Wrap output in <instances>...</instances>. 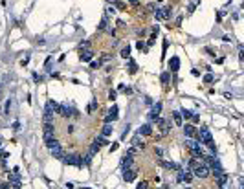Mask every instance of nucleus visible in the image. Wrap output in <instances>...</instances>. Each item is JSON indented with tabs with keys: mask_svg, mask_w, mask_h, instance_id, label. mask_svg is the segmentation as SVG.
<instances>
[{
	"mask_svg": "<svg viewBox=\"0 0 244 189\" xmlns=\"http://www.w3.org/2000/svg\"><path fill=\"white\" fill-rule=\"evenodd\" d=\"M79 50H81V52H83V50H85V52L90 50V42H88V40H83V42L79 44Z\"/></svg>",
	"mask_w": 244,
	"mask_h": 189,
	"instance_id": "32",
	"label": "nucleus"
},
{
	"mask_svg": "<svg viewBox=\"0 0 244 189\" xmlns=\"http://www.w3.org/2000/svg\"><path fill=\"white\" fill-rule=\"evenodd\" d=\"M123 180L125 182H134L136 180V169H125L123 171Z\"/></svg>",
	"mask_w": 244,
	"mask_h": 189,
	"instance_id": "10",
	"label": "nucleus"
},
{
	"mask_svg": "<svg viewBox=\"0 0 244 189\" xmlns=\"http://www.w3.org/2000/svg\"><path fill=\"white\" fill-rule=\"evenodd\" d=\"M92 57H94V52H92V50H86L85 53H81L79 59H81L83 62H88V61H92Z\"/></svg>",
	"mask_w": 244,
	"mask_h": 189,
	"instance_id": "21",
	"label": "nucleus"
},
{
	"mask_svg": "<svg viewBox=\"0 0 244 189\" xmlns=\"http://www.w3.org/2000/svg\"><path fill=\"white\" fill-rule=\"evenodd\" d=\"M4 108H6V112H8V114H9V110H11V99H8V101H6Z\"/></svg>",
	"mask_w": 244,
	"mask_h": 189,
	"instance_id": "38",
	"label": "nucleus"
},
{
	"mask_svg": "<svg viewBox=\"0 0 244 189\" xmlns=\"http://www.w3.org/2000/svg\"><path fill=\"white\" fill-rule=\"evenodd\" d=\"M97 152H99V145H97V143L94 142L92 145H90V154L94 156V154H97Z\"/></svg>",
	"mask_w": 244,
	"mask_h": 189,
	"instance_id": "28",
	"label": "nucleus"
},
{
	"mask_svg": "<svg viewBox=\"0 0 244 189\" xmlns=\"http://www.w3.org/2000/svg\"><path fill=\"white\" fill-rule=\"evenodd\" d=\"M129 72H130V74H136V72H138V64H136L134 61L129 62Z\"/></svg>",
	"mask_w": 244,
	"mask_h": 189,
	"instance_id": "30",
	"label": "nucleus"
},
{
	"mask_svg": "<svg viewBox=\"0 0 244 189\" xmlns=\"http://www.w3.org/2000/svg\"><path fill=\"white\" fill-rule=\"evenodd\" d=\"M129 2L134 6V8H138V6H139V0H129Z\"/></svg>",
	"mask_w": 244,
	"mask_h": 189,
	"instance_id": "43",
	"label": "nucleus"
},
{
	"mask_svg": "<svg viewBox=\"0 0 244 189\" xmlns=\"http://www.w3.org/2000/svg\"><path fill=\"white\" fill-rule=\"evenodd\" d=\"M8 187H9L8 182H2V184H0V189H8Z\"/></svg>",
	"mask_w": 244,
	"mask_h": 189,
	"instance_id": "44",
	"label": "nucleus"
},
{
	"mask_svg": "<svg viewBox=\"0 0 244 189\" xmlns=\"http://www.w3.org/2000/svg\"><path fill=\"white\" fill-rule=\"evenodd\" d=\"M185 189H191V187H185Z\"/></svg>",
	"mask_w": 244,
	"mask_h": 189,
	"instance_id": "47",
	"label": "nucleus"
},
{
	"mask_svg": "<svg viewBox=\"0 0 244 189\" xmlns=\"http://www.w3.org/2000/svg\"><path fill=\"white\" fill-rule=\"evenodd\" d=\"M154 15H156V20H165L171 17V9L169 8H156Z\"/></svg>",
	"mask_w": 244,
	"mask_h": 189,
	"instance_id": "6",
	"label": "nucleus"
},
{
	"mask_svg": "<svg viewBox=\"0 0 244 189\" xmlns=\"http://www.w3.org/2000/svg\"><path fill=\"white\" fill-rule=\"evenodd\" d=\"M13 129H15V130H20V123L15 121V123H13Z\"/></svg>",
	"mask_w": 244,
	"mask_h": 189,
	"instance_id": "45",
	"label": "nucleus"
},
{
	"mask_svg": "<svg viewBox=\"0 0 244 189\" xmlns=\"http://www.w3.org/2000/svg\"><path fill=\"white\" fill-rule=\"evenodd\" d=\"M97 28H99V30H105V28H107V17L101 18V22H99V26H97Z\"/></svg>",
	"mask_w": 244,
	"mask_h": 189,
	"instance_id": "36",
	"label": "nucleus"
},
{
	"mask_svg": "<svg viewBox=\"0 0 244 189\" xmlns=\"http://www.w3.org/2000/svg\"><path fill=\"white\" fill-rule=\"evenodd\" d=\"M95 143L101 147V145H107L108 139H107V136H97V138H95Z\"/></svg>",
	"mask_w": 244,
	"mask_h": 189,
	"instance_id": "26",
	"label": "nucleus"
},
{
	"mask_svg": "<svg viewBox=\"0 0 244 189\" xmlns=\"http://www.w3.org/2000/svg\"><path fill=\"white\" fill-rule=\"evenodd\" d=\"M180 116H182V120H189V118H193V112L187 108H182L180 110Z\"/></svg>",
	"mask_w": 244,
	"mask_h": 189,
	"instance_id": "24",
	"label": "nucleus"
},
{
	"mask_svg": "<svg viewBox=\"0 0 244 189\" xmlns=\"http://www.w3.org/2000/svg\"><path fill=\"white\" fill-rule=\"evenodd\" d=\"M112 130H114V125H110V123L103 125V129H101V136H110V134H112Z\"/></svg>",
	"mask_w": 244,
	"mask_h": 189,
	"instance_id": "20",
	"label": "nucleus"
},
{
	"mask_svg": "<svg viewBox=\"0 0 244 189\" xmlns=\"http://www.w3.org/2000/svg\"><path fill=\"white\" fill-rule=\"evenodd\" d=\"M132 165H134V156H129V154H127V156L121 160V167H123V171H125V169H130Z\"/></svg>",
	"mask_w": 244,
	"mask_h": 189,
	"instance_id": "14",
	"label": "nucleus"
},
{
	"mask_svg": "<svg viewBox=\"0 0 244 189\" xmlns=\"http://www.w3.org/2000/svg\"><path fill=\"white\" fill-rule=\"evenodd\" d=\"M154 154H156L158 158H162V156H163V149H162V147H156V149H154Z\"/></svg>",
	"mask_w": 244,
	"mask_h": 189,
	"instance_id": "35",
	"label": "nucleus"
},
{
	"mask_svg": "<svg viewBox=\"0 0 244 189\" xmlns=\"http://www.w3.org/2000/svg\"><path fill=\"white\" fill-rule=\"evenodd\" d=\"M173 121H174V125H178V127H182V125H184V120H182V116H180L178 110L173 112Z\"/></svg>",
	"mask_w": 244,
	"mask_h": 189,
	"instance_id": "19",
	"label": "nucleus"
},
{
	"mask_svg": "<svg viewBox=\"0 0 244 189\" xmlns=\"http://www.w3.org/2000/svg\"><path fill=\"white\" fill-rule=\"evenodd\" d=\"M121 57H125V59L130 57V46H125L123 50H121Z\"/></svg>",
	"mask_w": 244,
	"mask_h": 189,
	"instance_id": "29",
	"label": "nucleus"
},
{
	"mask_svg": "<svg viewBox=\"0 0 244 189\" xmlns=\"http://www.w3.org/2000/svg\"><path fill=\"white\" fill-rule=\"evenodd\" d=\"M62 162L66 165H74V167H83V156L79 152H72V154H64Z\"/></svg>",
	"mask_w": 244,
	"mask_h": 189,
	"instance_id": "2",
	"label": "nucleus"
},
{
	"mask_svg": "<svg viewBox=\"0 0 244 189\" xmlns=\"http://www.w3.org/2000/svg\"><path fill=\"white\" fill-rule=\"evenodd\" d=\"M158 127L162 129V134H169V130H171V125H169V121L167 120H163V118H158Z\"/></svg>",
	"mask_w": 244,
	"mask_h": 189,
	"instance_id": "8",
	"label": "nucleus"
},
{
	"mask_svg": "<svg viewBox=\"0 0 244 189\" xmlns=\"http://www.w3.org/2000/svg\"><path fill=\"white\" fill-rule=\"evenodd\" d=\"M114 120H117V107L112 105V108H108V116L105 118V123H112Z\"/></svg>",
	"mask_w": 244,
	"mask_h": 189,
	"instance_id": "9",
	"label": "nucleus"
},
{
	"mask_svg": "<svg viewBox=\"0 0 244 189\" xmlns=\"http://www.w3.org/2000/svg\"><path fill=\"white\" fill-rule=\"evenodd\" d=\"M136 46H138V50H141L143 53H147V46H145L141 40H138V44H136Z\"/></svg>",
	"mask_w": 244,
	"mask_h": 189,
	"instance_id": "34",
	"label": "nucleus"
},
{
	"mask_svg": "<svg viewBox=\"0 0 244 189\" xmlns=\"http://www.w3.org/2000/svg\"><path fill=\"white\" fill-rule=\"evenodd\" d=\"M57 114H61L62 118H70L74 114V108L68 107V105H59V107H57Z\"/></svg>",
	"mask_w": 244,
	"mask_h": 189,
	"instance_id": "7",
	"label": "nucleus"
},
{
	"mask_svg": "<svg viewBox=\"0 0 244 189\" xmlns=\"http://www.w3.org/2000/svg\"><path fill=\"white\" fill-rule=\"evenodd\" d=\"M130 142H132V143H134L136 147H139V149H143V147H145V143L141 142V139H139V134H136L134 138H132V139H130Z\"/></svg>",
	"mask_w": 244,
	"mask_h": 189,
	"instance_id": "23",
	"label": "nucleus"
},
{
	"mask_svg": "<svg viewBox=\"0 0 244 189\" xmlns=\"http://www.w3.org/2000/svg\"><path fill=\"white\" fill-rule=\"evenodd\" d=\"M198 138H200L198 142L206 143V145H211V143H213V136H211V132H209V129H207V127H202V129H200Z\"/></svg>",
	"mask_w": 244,
	"mask_h": 189,
	"instance_id": "3",
	"label": "nucleus"
},
{
	"mask_svg": "<svg viewBox=\"0 0 244 189\" xmlns=\"http://www.w3.org/2000/svg\"><path fill=\"white\" fill-rule=\"evenodd\" d=\"M160 79H162L163 85H169V79H171V74L169 72H163L162 75H160Z\"/></svg>",
	"mask_w": 244,
	"mask_h": 189,
	"instance_id": "25",
	"label": "nucleus"
},
{
	"mask_svg": "<svg viewBox=\"0 0 244 189\" xmlns=\"http://www.w3.org/2000/svg\"><path fill=\"white\" fill-rule=\"evenodd\" d=\"M138 134H139V136H151V134H152V127H151V123L141 125V127L138 129Z\"/></svg>",
	"mask_w": 244,
	"mask_h": 189,
	"instance_id": "11",
	"label": "nucleus"
},
{
	"mask_svg": "<svg viewBox=\"0 0 244 189\" xmlns=\"http://www.w3.org/2000/svg\"><path fill=\"white\" fill-rule=\"evenodd\" d=\"M204 83H213V74H207V75H204Z\"/></svg>",
	"mask_w": 244,
	"mask_h": 189,
	"instance_id": "37",
	"label": "nucleus"
},
{
	"mask_svg": "<svg viewBox=\"0 0 244 189\" xmlns=\"http://www.w3.org/2000/svg\"><path fill=\"white\" fill-rule=\"evenodd\" d=\"M207 167H209V169H211L213 173H215V176H217V174H220V173H224V167H222V164L219 162V160L217 158H211V160H209V162H207Z\"/></svg>",
	"mask_w": 244,
	"mask_h": 189,
	"instance_id": "4",
	"label": "nucleus"
},
{
	"mask_svg": "<svg viewBox=\"0 0 244 189\" xmlns=\"http://www.w3.org/2000/svg\"><path fill=\"white\" fill-rule=\"evenodd\" d=\"M185 145L189 147V151H198L200 149V142L198 139H193V138H185Z\"/></svg>",
	"mask_w": 244,
	"mask_h": 189,
	"instance_id": "12",
	"label": "nucleus"
},
{
	"mask_svg": "<svg viewBox=\"0 0 244 189\" xmlns=\"http://www.w3.org/2000/svg\"><path fill=\"white\" fill-rule=\"evenodd\" d=\"M147 8H149V11H152V13H154V11H156V4H149Z\"/></svg>",
	"mask_w": 244,
	"mask_h": 189,
	"instance_id": "42",
	"label": "nucleus"
},
{
	"mask_svg": "<svg viewBox=\"0 0 244 189\" xmlns=\"http://www.w3.org/2000/svg\"><path fill=\"white\" fill-rule=\"evenodd\" d=\"M0 147H2V138H0Z\"/></svg>",
	"mask_w": 244,
	"mask_h": 189,
	"instance_id": "46",
	"label": "nucleus"
},
{
	"mask_svg": "<svg viewBox=\"0 0 244 189\" xmlns=\"http://www.w3.org/2000/svg\"><path fill=\"white\" fill-rule=\"evenodd\" d=\"M160 165L165 167V169H174V171H178V169H180V165H178V164H174V162H160Z\"/></svg>",
	"mask_w": 244,
	"mask_h": 189,
	"instance_id": "22",
	"label": "nucleus"
},
{
	"mask_svg": "<svg viewBox=\"0 0 244 189\" xmlns=\"http://www.w3.org/2000/svg\"><path fill=\"white\" fill-rule=\"evenodd\" d=\"M95 108H97V99H94L92 103L88 105V114H92V112H95Z\"/></svg>",
	"mask_w": 244,
	"mask_h": 189,
	"instance_id": "31",
	"label": "nucleus"
},
{
	"mask_svg": "<svg viewBox=\"0 0 244 189\" xmlns=\"http://www.w3.org/2000/svg\"><path fill=\"white\" fill-rule=\"evenodd\" d=\"M147 187H149L147 182H141V184H138V185H136V189H147Z\"/></svg>",
	"mask_w": 244,
	"mask_h": 189,
	"instance_id": "39",
	"label": "nucleus"
},
{
	"mask_svg": "<svg viewBox=\"0 0 244 189\" xmlns=\"http://www.w3.org/2000/svg\"><path fill=\"white\" fill-rule=\"evenodd\" d=\"M108 99H110V101L116 99V92H114V90H110V92H108Z\"/></svg>",
	"mask_w": 244,
	"mask_h": 189,
	"instance_id": "41",
	"label": "nucleus"
},
{
	"mask_svg": "<svg viewBox=\"0 0 244 189\" xmlns=\"http://www.w3.org/2000/svg\"><path fill=\"white\" fill-rule=\"evenodd\" d=\"M189 167H193V174L194 176H198V178H207L209 176V167H207V164L206 162H197V158H191L189 160Z\"/></svg>",
	"mask_w": 244,
	"mask_h": 189,
	"instance_id": "1",
	"label": "nucleus"
},
{
	"mask_svg": "<svg viewBox=\"0 0 244 189\" xmlns=\"http://www.w3.org/2000/svg\"><path fill=\"white\" fill-rule=\"evenodd\" d=\"M228 182H229V176H228L226 173H220V174H217V185H219V187H222L224 184H228Z\"/></svg>",
	"mask_w": 244,
	"mask_h": 189,
	"instance_id": "16",
	"label": "nucleus"
},
{
	"mask_svg": "<svg viewBox=\"0 0 244 189\" xmlns=\"http://www.w3.org/2000/svg\"><path fill=\"white\" fill-rule=\"evenodd\" d=\"M169 68H171V72H178V68H180V57L173 55L171 61H169Z\"/></svg>",
	"mask_w": 244,
	"mask_h": 189,
	"instance_id": "15",
	"label": "nucleus"
},
{
	"mask_svg": "<svg viewBox=\"0 0 244 189\" xmlns=\"http://www.w3.org/2000/svg\"><path fill=\"white\" fill-rule=\"evenodd\" d=\"M101 64H103V61H92V62H90V68H101Z\"/></svg>",
	"mask_w": 244,
	"mask_h": 189,
	"instance_id": "33",
	"label": "nucleus"
},
{
	"mask_svg": "<svg viewBox=\"0 0 244 189\" xmlns=\"http://www.w3.org/2000/svg\"><path fill=\"white\" fill-rule=\"evenodd\" d=\"M160 112H162V103H154V105H152V107H151V112H149V116H158L160 114Z\"/></svg>",
	"mask_w": 244,
	"mask_h": 189,
	"instance_id": "18",
	"label": "nucleus"
},
{
	"mask_svg": "<svg viewBox=\"0 0 244 189\" xmlns=\"http://www.w3.org/2000/svg\"><path fill=\"white\" fill-rule=\"evenodd\" d=\"M110 2H112V4L116 6V8H117V9H127V6H125V4L121 2V0H110Z\"/></svg>",
	"mask_w": 244,
	"mask_h": 189,
	"instance_id": "27",
	"label": "nucleus"
},
{
	"mask_svg": "<svg viewBox=\"0 0 244 189\" xmlns=\"http://www.w3.org/2000/svg\"><path fill=\"white\" fill-rule=\"evenodd\" d=\"M50 152H52V156H53V158H57V160H62V156H64V149L61 147L59 142H57V143H53V145L50 147Z\"/></svg>",
	"mask_w": 244,
	"mask_h": 189,
	"instance_id": "5",
	"label": "nucleus"
},
{
	"mask_svg": "<svg viewBox=\"0 0 244 189\" xmlns=\"http://www.w3.org/2000/svg\"><path fill=\"white\" fill-rule=\"evenodd\" d=\"M8 156H9V152H8V151L0 149V158H8Z\"/></svg>",
	"mask_w": 244,
	"mask_h": 189,
	"instance_id": "40",
	"label": "nucleus"
},
{
	"mask_svg": "<svg viewBox=\"0 0 244 189\" xmlns=\"http://www.w3.org/2000/svg\"><path fill=\"white\" fill-rule=\"evenodd\" d=\"M184 134H185V138H194L197 136V129L193 127V125H184Z\"/></svg>",
	"mask_w": 244,
	"mask_h": 189,
	"instance_id": "13",
	"label": "nucleus"
},
{
	"mask_svg": "<svg viewBox=\"0 0 244 189\" xmlns=\"http://www.w3.org/2000/svg\"><path fill=\"white\" fill-rule=\"evenodd\" d=\"M9 182H11V185H13V189H20V176L18 174H9Z\"/></svg>",
	"mask_w": 244,
	"mask_h": 189,
	"instance_id": "17",
	"label": "nucleus"
}]
</instances>
